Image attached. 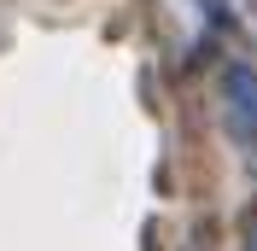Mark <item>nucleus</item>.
I'll list each match as a JSON object with an SVG mask.
<instances>
[{
    "instance_id": "2",
    "label": "nucleus",
    "mask_w": 257,
    "mask_h": 251,
    "mask_svg": "<svg viewBox=\"0 0 257 251\" xmlns=\"http://www.w3.org/2000/svg\"><path fill=\"white\" fill-rule=\"evenodd\" d=\"M245 251H257V228H251V245H245Z\"/></svg>"
},
{
    "instance_id": "1",
    "label": "nucleus",
    "mask_w": 257,
    "mask_h": 251,
    "mask_svg": "<svg viewBox=\"0 0 257 251\" xmlns=\"http://www.w3.org/2000/svg\"><path fill=\"white\" fill-rule=\"evenodd\" d=\"M228 117L240 135H257V76L251 70H228Z\"/></svg>"
}]
</instances>
